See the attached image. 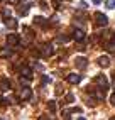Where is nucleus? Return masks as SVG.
Wrapping results in <instances>:
<instances>
[{
    "instance_id": "10",
    "label": "nucleus",
    "mask_w": 115,
    "mask_h": 120,
    "mask_svg": "<svg viewBox=\"0 0 115 120\" xmlns=\"http://www.w3.org/2000/svg\"><path fill=\"white\" fill-rule=\"evenodd\" d=\"M5 26L9 27L10 30H15V29H17V20H15L14 17H10V19H5Z\"/></svg>"
},
{
    "instance_id": "11",
    "label": "nucleus",
    "mask_w": 115,
    "mask_h": 120,
    "mask_svg": "<svg viewBox=\"0 0 115 120\" xmlns=\"http://www.w3.org/2000/svg\"><path fill=\"white\" fill-rule=\"evenodd\" d=\"M34 24H37V26H41V27H47L49 26V22H47V19H44V17H34Z\"/></svg>"
},
{
    "instance_id": "26",
    "label": "nucleus",
    "mask_w": 115,
    "mask_h": 120,
    "mask_svg": "<svg viewBox=\"0 0 115 120\" xmlns=\"http://www.w3.org/2000/svg\"><path fill=\"white\" fill-rule=\"evenodd\" d=\"M39 5H41V9H44V10L47 9V2H41Z\"/></svg>"
},
{
    "instance_id": "24",
    "label": "nucleus",
    "mask_w": 115,
    "mask_h": 120,
    "mask_svg": "<svg viewBox=\"0 0 115 120\" xmlns=\"http://www.w3.org/2000/svg\"><path fill=\"white\" fill-rule=\"evenodd\" d=\"M88 107H95V98H88Z\"/></svg>"
},
{
    "instance_id": "2",
    "label": "nucleus",
    "mask_w": 115,
    "mask_h": 120,
    "mask_svg": "<svg viewBox=\"0 0 115 120\" xmlns=\"http://www.w3.org/2000/svg\"><path fill=\"white\" fill-rule=\"evenodd\" d=\"M95 83L100 86V90H107V88H108V79H107L105 75H98L95 78Z\"/></svg>"
},
{
    "instance_id": "13",
    "label": "nucleus",
    "mask_w": 115,
    "mask_h": 120,
    "mask_svg": "<svg viewBox=\"0 0 115 120\" xmlns=\"http://www.w3.org/2000/svg\"><path fill=\"white\" fill-rule=\"evenodd\" d=\"M75 64H76V68H86V64H88V63H86V58H76L75 59Z\"/></svg>"
},
{
    "instance_id": "7",
    "label": "nucleus",
    "mask_w": 115,
    "mask_h": 120,
    "mask_svg": "<svg viewBox=\"0 0 115 120\" xmlns=\"http://www.w3.org/2000/svg\"><path fill=\"white\" fill-rule=\"evenodd\" d=\"M7 44H9V47L10 46H17L19 44V34H9L7 36Z\"/></svg>"
},
{
    "instance_id": "33",
    "label": "nucleus",
    "mask_w": 115,
    "mask_h": 120,
    "mask_svg": "<svg viewBox=\"0 0 115 120\" xmlns=\"http://www.w3.org/2000/svg\"><path fill=\"white\" fill-rule=\"evenodd\" d=\"M0 2H2V0H0Z\"/></svg>"
},
{
    "instance_id": "27",
    "label": "nucleus",
    "mask_w": 115,
    "mask_h": 120,
    "mask_svg": "<svg viewBox=\"0 0 115 120\" xmlns=\"http://www.w3.org/2000/svg\"><path fill=\"white\" fill-rule=\"evenodd\" d=\"M110 103H112V105H115V93L110 97Z\"/></svg>"
},
{
    "instance_id": "28",
    "label": "nucleus",
    "mask_w": 115,
    "mask_h": 120,
    "mask_svg": "<svg viewBox=\"0 0 115 120\" xmlns=\"http://www.w3.org/2000/svg\"><path fill=\"white\" fill-rule=\"evenodd\" d=\"M7 2H9V4H12V5H14V4H19V2H20V0H7Z\"/></svg>"
},
{
    "instance_id": "32",
    "label": "nucleus",
    "mask_w": 115,
    "mask_h": 120,
    "mask_svg": "<svg viewBox=\"0 0 115 120\" xmlns=\"http://www.w3.org/2000/svg\"><path fill=\"white\" fill-rule=\"evenodd\" d=\"M113 41H115V34H113Z\"/></svg>"
},
{
    "instance_id": "1",
    "label": "nucleus",
    "mask_w": 115,
    "mask_h": 120,
    "mask_svg": "<svg viewBox=\"0 0 115 120\" xmlns=\"http://www.w3.org/2000/svg\"><path fill=\"white\" fill-rule=\"evenodd\" d=\"M39 54L42 56V58H51V56L54 54V46H53V44H44V46H41Z\"/></svg>"
},
{
    "instance_id": "8",
    "label": "nucleus",
    "mask_w": 115,
    "mask_h": 120,
    "mask_svg": "<svg viewBox=\"0 0 115 120\" xmlns=\"http://www.w3.org/2000/svg\"><path fill=\"white\" fill-rule=\"evenodd\" d=\"M31 97H32V90L29 86H24L22 91H20V100H29Z\"/></svg>"
},
{
    "instance_id": "18",
    "label": "nucleus",
    "mask_w": 115,
    "mask_h": 120,
    "mask_svg": "<svg viewBox=\"0 0 115 120\" xmlns=\"http://www.w3.org/2000/svg\"><path fill=\"white\" fill-rule=\"evenodd\" d=\"M10 14H12L10 9H7V7H5V9L2 10V17H4V19H10Z\"/></svg>"
},
{
    "instance_id": "20",
    "label": "nucleus",
    "mask_w": 115,
    "mask_h": 120,
    "mask_svg": "<svg viewBox=\"0 0 115 120\" xmlns=\"http://www.w3.org/2000/svg\"><path fill=\"white\" fill-rule=\"evenodd\" d=\"M58 22H59V17H58V15H53V17L49 19V24H51V26H56Z\"/></svg>"
},
{
    "instance_id": "19",
    "label": "nucleus",
    "mask_w": 115,
    "mask_h": 120,
    "mask_svg": "<svg viewBox=\"0 0 115 120\" xmlns=\"http://www.w3.org/2000/svg\"><path fill=\"white\" fill-rule=\"evenodd\" d=\"M105 7H107V9H115V0H107Z\"/></svg>"
},
{
    "instance_id": "21",
    "label": "nucleus",
    "mask_w": 115,
    "mask_h": 120,
    "mask_svg": "<svg viewBox=\"0 0 115 120\" xmlns=\"http://www.w3.org/2000/svg\"><path fill=\"white\" fill-rule=\"evenodd\" d=\"M20 83H22L24 86H29V83H31V79H27V78H22V76H20Z\"/></svg>"
},
{
    "instance_id": "30",
    "label": "nucleus",
    "mask_w": 115,
    "mask_h": 120,
    "mask_svg": "<svg viewBox=\"0 0 115 120\" xmlns=\"http://www.w3.org/2000/svg\"><path fill=\"white\" fill-rule=\"evenodd\" d=\"M78 120H86V118L85 117H78Z\"/></svg>"
},
{
    "instance_id": "6",
    "label": "nucleus",
    "mask_w": 115,
    "mask_h": 120,
    "mask_svg": "<svg viewBox=\"0 0 115 120\" xmlns=\"http://www.w3.org/2000/svg\"><path fill=\"white\" fill-rule=\"evenodd\" d=\"M19 73H20V76H22V78L32 79V69H31L29 66H24V68H20V69H19Z\"/></svg>"
},
{
    "instance_id": "16",
    "label": "nucleus",
    "mask_w": 115,
    "mask_h": 120,
    "mask_svg": "<svg viewBox=\"0 0 115 120\" xmlns=\"http://www.w3.org/2000/svg\"><path fill=\"white\" fill-rule=\"evenodd\" d=\"M29 9H31V5H20V9H19V14H20V15H26V14L29 12Z\"/></svg>"
},
{
    "instance_id": "12",
    "label": "nucleus",
    "mask_w": 115,
    "mask_h": 120,
    "mask_svg": "<svg viewBox=\"0 0 115 120\" xmlns=\"http://www.w3.org/2000/svg\"><path fill=\"white\" fill-rule=\"evenodd\" d=\"M98 64L102 68H108L110 66V59L107 58V56H100V58H98Z\"/></svg>"
},
{
    "instance_id": "15",
    "label": "nucleus",
    "mask_w": 115,
    "mask_h": 120,
    "mask_svg": "<svg viewBox=\"0 0 115 120\" xmlns=\"http://www.w3.org/2000/svg\"><path fill=\"white\" fill-rule=\"evenodd\" d=\"M47 108H49V112L56 113V110H58V103H56L54 100H49V101H47Z\"/></svg>"
},
{
    "instance_id": "14",
    "label": "nucleus",
    "mask_w": 115,
    "mask_h": 120,
    "mask_svg": "<svg viewBox=\"0 0 115 120\" xmlns=\"http://www.w3.org/2000/svg\"><path fill=\"white\" fill-rule=\"evenodd\" d=\"M12 54H14V51L10 49V47H5V49H0V58H10Z\"/></svg>"
},
{
    "instance_id": "9",
    "label": "nucleus",
    "mask_w": 115,
    "mask_h": 120,
    "mask_svg": "<svg viewBox=\"0 0 115 120\" xmlns=\"http://www.w3.org/2000/svg\"><path fill=\"white\" fill-rule=\"evenodd\" d=\"M0 90H4V91L10 90V79L9 78H2L0 79Z\"/></svg>"
},
{
    "instance_id": "4",
    "label": "nucleus",
    "mask_w": 115,
    "mask_h": 120,
    "mask_svg": "<svg viewBox=\"0 0 115 120\" xmlns=\"http://www.w3.org/2000/svg\"><path fill=\"white\" fill-rule=\"evenodd\" d=\"M73 39H75V41H78V42L85 41V39H86V34H85V30H83V29H76L75 32H73Z\"/></svg>"
},
{
    "instance_id": "5",
    "label": "nucleus",
    "mask_w": 115,
    "mask_h": 120,
    "mask_svg": "<svg viewBox=\"0 0 115 120\" xmlns=\"http://www.w3.org/2000/svg\"><path fill=\"white\" fill-rule=\"evenodd\" d=\"M66 79H68V83H71V85H78V83L81 81V75H78V73H69V75L66 76Z\"/></svg>"
},
{
    "instance_id": "23",
    "label": "nucleus",
    "mask_w": 115,
    "mask_h": 120,
    "mask_svg": "<svg viewBox=\"0 0 115 120\" xmlns=\"http://www.w3.org/2000/svg\"><path fill=\"white\" fill-rule=\"evenodd\" d=\"M61 93H63V86L58 85V86H56V95H61Z\"/></svg>"
},
{
    "instance_id": "22",
    "label": "nucleus",
    "mask_w": 115,
    "mask_h": 120,
    "mask_svg": "<svg viewBox=\"0 0 115 120\" xmlns=\"http://www.w3.org/2000/svg\"><path fill=\"white\" fill-rule=\"evenodd\" d=\"M68 39H69L68 36H59V37H58V41H59V42H66Z\"/></svg>"
},
{
    "instance_id": "17",
    "label": "nucleus",
    "mask_w": 115,
    "mask_h": 120,
    "mask_svg": "<svg viewBox=\"0 0 115 120\" xmlns=\"http://www.w3.org/2000/svg\"><path fill=\"white\" fill-rule=\"evenodd\" d=\"M105 49L108 51V52H112V54H113V52H115V42H108V44L105 46Z\"/></svg>"
},
{
    "instance_id": "3",
    "label": "nucleus",
    "mask_w": 115,
    "mask_h": 120,
    "mask_svg": "<svg viewBox=\"0 0 115 120\" xmlns=\"http://www.w3.org/2000/svg\"><path fill=\"white\" fill-rule=\"evenodd\" d=\"M95 22H96V26H102V27H105L107 24H108V19H107V15H105V14H102V12H96V14H95Z\"/></svg>"
},
{
    "instance_id": "29",
    "label": "nucleus",
    "mask_w": 115,
    "mask_h": 120,
    "mask_svg": "<svg viewBox=\"0 0 115 120\" xmlns=\"http://www.w3.org/2000/svg\"><path fill=\"white\" fill-rule=\"evenodd\" d=\"M92 2H93L95 5H98V4H100V2H102V0H92Z\"/></svg>"
},
{
    "instance_id": "31",
    "label": "nucleus",
    "mask_w": 115,
    "mask_h": 120,
    "mask_svg": "<svg viewBox=\"0 0 115 120\" xmlns=\"http://www.w3.org/2000/svg\"><path fill=\"white\" fill-rule=\"evenodd\" d=\"M110 120H115V117H112V118H110Z\"/></svg>"
},
{
    "instance_id": "25",
    "label": "nucleus",
    "mask_w": 115,
    "mask_h": 120,
    "mask_svg": "<svg viewBox=\"0 0 115 120\" xmlns=\"http://www.w3.org/2000/svg\"><path fill=\"white\" fill-rule=\"evenodd\" d=\"M86 7H88V4H86V2H80V9H83V10H85Z\"/></svg>"
}]
</instances>
